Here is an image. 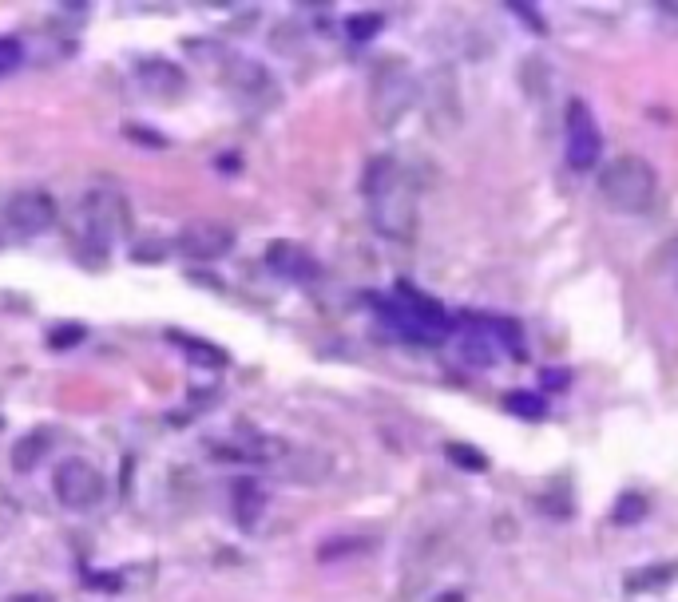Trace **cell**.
Returning <instances> with one entry per match:
<instances>
[{
    "label": "cell",
    "mask_w": 678,
    "mask_h": 602,
    "mask_svg": "<svg viewBox=\"0 0 678 602\" xmlns=\"http://www.w3.org/2000/svg\"><path fill=\"white\" fill-rule=\"evenodd\" d=\"M52 488H56V500L64 503L68 511H88V507H96V503L104 500V476H100V468L88 464V460H80V456H72V460H64V464L56 468Z\"/></svg>",
    "instance_id": "6"
},
{
    "label": "cell",
    "mask_w": 678,
    "mask_h": 602,
    "mask_svg": "<svg viewBox=\"0 0 678 602\" xmlns=\"http://www.w3.org/2000/svg\"><path fill=\"white\" fill-rule=\"evenodd\" d=\"M643 507H647V503L639 500V496H627V500L615 507V515H619V519H639V515H643Z\"/></svg>",
    "instance_id": "22"
},
{
    "label": "cell",
    "mask_w": 678,
    "mask_h": 602,
    "mask_svg": "<svg viewBox=\"0 0 678 602\" xmlns=\"http://www.w3.org/2000/svg\"><path fill=\"white\" fill-rule=\"evenodd\" d=\"M425 107H429V119H433V127H437L441 135L456 127V119H460V92H456V80H452L449 68H441V72L429 76V84H425Z\"/></svg>",
    "instance_id": "11"
},
{
    "label": "cell",
    "mask_w": 678,
    "mask_h": 602,
    "mask_svg": "<svg viewBox=\"0 0 678 602\" xmlns=\"http://www.w3.org/2000/svg\"><path fill=\"white\" fill-rule=\"evenodd\" d=\"M20 60H24V48H20V40H12V36H0V72H8V68H20Z\"/></svg>",
    "instance_id": "21"
},
{
    "label": "cell",
    "mask_w": 678,
    "mask_h": 602,
    "mask_svg": "<svg viewBox=\"0 0 678 602\" xmlns=\"http://www.w3.org/2000/svg\"><path fill=\"white\" fill-rule=\"evenodd\" d=\"M361 195H365L373 226L385 238H413V230H417V183L393 155L369 159V167L361 175Z\"/></svg>",
    "instance_id": "1"
},
{
    "label": "cell",
    "mask_w": 678,
    "mask_h": 602,
    "mask_svg": "<svg viewBox=\"0 0 678 602\" xmlns=\"http://www.w3.org/2000/svg\"><path fill=\"white\" fill-rule=\"evenodd\" d=\"M417 103V76L405 60H381L369 76V115L381 131L397 127Z\"/></svg>",
    "instance_id": "3"
},
{
    "label": "cell",
    "mask_w": 678,
    "mask_h": 602,
    "mask_svg": "<svg viewBox=\"0 0 678 602\" xmlns=\"http://www.w3.org/2000/svg\"><path fill=\"white\" fill-rule=\"evenodd\" d=\"M460 357L468 365H496L500 357V341H496V325H468L460 337Z\"/></svg>",
    "instance_id": "14"
},
{
    "label": "cell",
    "mask_w": 678,
    "mask_h": 602,
    "mask_svg": "<svg viewBox=\"0 0 678 602\" xmlns=\"http://www.w3.org/2000/svg\"><path fill=\"white\" fill-rule=\"evenodd\" d=\"M266 266H270L274 274L290 278V282H310V278L318 274V262L310 258V250H302L298 242H286V238H278V242L266 246Z\"/></svg>",
    "instance_id": "12"
},
{
    "label": "cell",
    "mask_w": 678,
    "mask_h": 602,
    "mask_svg": "<svg viewBox=\"0 0 678 602\" xmlns=\"http://www.w3.org/2000/svg\"><path fill=\"white\" fill-rule=\"evenodd\" d=\"M131 222L127 202L112 195V191H92L84 206H80V234L92 242V250H108L115 238L123 234V226Z\"/></svg>",
    "instance_id": "5"
},
{
    "label": "cell",
    "mask_w": 678,
    "mask_h": 602,
    "mask_svg": "<svg viewBox=\"0 0 678 602\" xmlns=\"http://www.w3.org/2000/svg\"><path fill=\"white\" fill-rule=\"evenodd\" d=\"M8 602H56V599H52V595H40V591H28V595H16V599Z\"/></svg>",
    "instance_id": "24"
},
{
    "label": "cell",
    "mask_w": 678,
    "mask_h": 602,
    "mask_svg": "<svg viewBox=\"0 0 678 602\" xmlns=\"http://www.w3.org/2000/svg\"><path fill=\"white\" fill-rule=\"evenodd\" d=\"M135 76H139V84L151 92V96H159V100H175L179 92H183V68H175L171 60H143L139 68H135Z\"/></svg>",
    "instance_id": "13"
},
{
    "label": "cell",
    "mask_w": 678,
    "mask_h": 602,
    "mask_svg": "<svg viewBox=\"0 0 678 602\" xmlns=\"http://www.w3.org/2000/svg\"><path fill=\"white\" fill-rule=\"evenodd\" d=\"M504 408L516 412V416H528V420H540V416L548 412L544 397H536V393H508V397H504Z\"/></svg>",
    "instance_id": "19"
},
{
    "label": "cell",
    "mask_w": 678,
    "mask_h": 602,
    "mask_svg": "<svg viewBox=\"0 0 678 602\" xmlns=\"http://www.w3.org/2000/svg\"><path fill=\"white\" fill-rule=\"evenodd\" d=\"M678 575V563H663V567H643V571H631L627 575V591H651V587H663Z\"/></svg>",
    "instance_id": "17"
},
{
    "label": "cell",
    "mask_w": 678,
    "mask_h": 602,
    "mask_svg": "<svg viewBox=\"0 0 678 602\" xmlns=\"http://www.w3.org/2000/svg\"><path fill=\"white\" fill-rule=\"evenodd\" d=\"M262 507H266V488L262 484H254V480H238L234 484V511H238L242 527H254Z\"/></svg>",
    "instance_id": "15"
},
{
    "label": "cell",
    "mask_w": 678,
    "mask_h": 602,
    "mask_svg": "<svg viewBox=\"0 0 678 602\" xmlns=\"http://www.w3.org/2000/svg\"><path fill=\"white\" fill-rule=\"evenodd\" d=\"M48 444H52L48 432H28V436H20V440L12 444V468H16V472H32V468L48 456Z\"/></svg>",
    "instance_id": "16"
},
{
    "label": "cell",
    "mask_w": 678,
    "mask_h": 602,
    "mask_svg": "<svg viewBox=\"0 0 678 602\" xmlns=\"http://www.w3.org/2000/svg\"><path fill=\"white\" fill-rule=\"evenodd\" d=\"M385 317L393 329H401L413 341H441L449 333V317L433 298L417 294L413 286H397V294L385 301Z\"/></svg>",
    "instance_id": "4"
},
{
    "label": "cell",
    "mask_w": 678,
    "mask_h": 602,
    "mask_svg": "<svg viewBox=\"0 0 678 602\" xmlns=\"http://www.w3.org/2000/svg\"><path fill=\"white\" fill-rule=\"evenodd\" d=\"M56 199L48 191H16L8 199V222L20 230V234H44L56 226Z\"/></svg>",
    "instance_id": "9"
},
{
    "label": "cell",
    "mask_w": 678,
    "mask_h": 602,
    "mask_svg": "<svg viewBox=\"0 0 678 602\" xmlns=\"http://www.w3.org/2000/svg\"><path fill=\"white\" fill-rule=\"evenodd\" d=\"M345 32H349L353 40H369L373 32H381V16H377V12H361V16H349V20H345Z\"/></svg>",
    "instance_id": "20"
},
{
    "label": "cell",
    "mask_w": 678,
    "mask_h": 602,
    "mask_svg": "<svg viewBox=\"0 0 678 602\" xmlns=\"http://www.w3.org/2000/svg\"><path fill=\"white\" fill-rule=\"evenodd\" d=\"M599 199L615 214H647L659 199V175L639 155H619L599 171Z\"/></svg>",
    "instance_id": "2"
},
{
    "label": "cell",
    "mask_w": 678,
    "mask_h": 602,
    "mask_svg": "<svg viewBox=\"0 0 678 602\" xmlns=\"http://www.w3.org/2000/svg\"><path fill=\"white\" fill-rule=\"evenodd\" d=\"M564 147H567V163H571V171H591V167L599 163L603 135H599V123H595V115L587 111V103L583 100L567 103Z\"/></svg>",
    "instance_id": "7"
},
{
    "label": "cell",
    "mask_w": 678,
    "mask_h": 602,
    "mask_svg": "<svg viewBox=\"0 0 678 602\" xmlns=\"http://www.w3.org/2000/svg\"><path fill=\"white\" fill-rule=\"evenodd\" d=\"M72 341H80V329H72V333H52V345L60 349V345H72Z\"/></svg>",
    "instance_id": "23"
},
{
    "label": "cell",
    "mask_w": 678,
    "mask_h": 602,
    "mask_svg": "<svg viewBox=\"0 0 678 602\" xmlns=\"http://www.w3.org/2000/svg\"><path fill=\"white\" fill-rule=\"evenodd\" d=\"M175 341L187 349V357L195 365H207V369H223L226 365V353L219 345H207V341H195V337H179V333H175Z\"/></svg>",
    "instance_id": "18"
},
{
    "label": "cell",
    "mask_w": 678,
    "mask_h": 602,
    "mask_svg": "<svg viewBox=\"0 0 678 602\" xmlns=\"http://www.w3.org/2000/svg\"><path fill=\"white\" fill-rule=\"evenodd\" d=\"M278 472H286V480L294 484H322L330 472H334V460L318 448H306V444H286V452L278 456L274 464Z\"/></svg>",
    "instance_id": "10"
},
{
    "label": "cell",
    "mask_w": 678,
    "mask_h": 602,
    "mask_svg": "<svg viewBox=\"0 0 678 602\" xmlns=\"http://www.w3.org/2000/svg\"><path fill=\"white\" fill-rule=\"evenodd\" d=\"M179 254L191 258V262H215L223 258L226 250L234 246V226L215 222V218H199V222H187L175 238Z\"/></svg>",
    "instance_id": "8"
}]
</instances>
